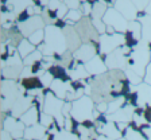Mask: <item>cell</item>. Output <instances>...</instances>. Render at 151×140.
Returning a JSON list of instances; mask_svg holds the SVG:
<instances>
[{"label":"cell","mask_w":151,"mask_h":140,"mask_svg":"<svg viewBox=\"0 0 151 140\" xmlns=\"http://www.w3.org/2000/svg\"><path fill=\"white\" fill-rule=\"evenodd\" d=\"M124 73H126L127 81H128L129 85H132V86H138V85H140L142 81H143V77H140V75L136 72H134L131 67H127L126 70H124Z\"/></svg>","instance_id":"cell-23"},{"label":"cell","mask_w":151,"mask_h":140,"mask_svg":"<svg viewBox=\"0 0 151 140\" xmlns=\"http://www.w3.org/2000/svg\"><path fill=\"white\" fill-rule=\"evenodd\" d=\"M132 3L135 4L138 11H146L148 3H150V0H132Z\"/></svg>","instance_id":"cell-31"},{"label":"cell","mask_w":151,"mask_h":140,"mask_svg":"<svg viewBox=\"0 0 151 140\" xmlns=\"http://www.w3.org/2000/svg\"><path fill=\"white\" fill-rule=\"evenodd\" d=\"M85 67H86V70H88V73L91 75H101L108 72L105 61L103 59L101 55H96L91 61H88V62L85 63Z\"/></svg>","instance_id":"cell-13"},{"label":"cell","mask_w":151,"mask_h":140,"mask_svg":"<svg viewBox=\"0 0 151 140\" xmlns=\"http://www.w3.org/2000/svg\"><path fill=\"white\" fill-rule=\"evenodd\" d=\"M76 30L78 32L80 38H81L82 43H88V42H92V43H99V39H100V34L96 31V28L92 24V19L88 18V16H84V18L80 20V22L76 23Z\"/></svg>","instance_id":"cell-5"},{"label":"cell","mask_w":151,"mask_h":140,"mask_svg":"<svg viewBox=\"0 0 151 140\" xmlns=\"http://www.w3.org/2000/svg\"><path fill=\"white\" fill-rule=\"evenodd\" d=\"M74 58L78 61V62L86 63L88 61H91L92 58H94L96 55H99V49L96 43H92V42H88V43H82L80 46L78 50H76L74 53Z\"/></svg>","instance_id":"cell-10"},{"label":"cell","mask_w":151,"mask_h":140,"mask_svg":"<svg viewBox=\"0 0 151 140\" xmlns=\"http://www.w3.org/2000/svg\"><path fill=\"white\" fill-rule=\"evenodd\" d=\"M108 9V3L104 0H99L93 3V9H92V19H103L105 12Z\"/></svg>","instance_id":"cell-19"},{"label":"cell","mask_w":151,"mask_h":140,"mask_svg":"<svg viewBox=\"0 0 151 140\" xmlns=\"http://www.w3.org/2000/svg\"><path fill=\"white\" fill-rule=\"evenodd\" d=\"M103 20L107 26H112V27L116 30V32H120V34H126L127 32L128 20H127L115 7H108Z\"/></svg>","instance_id":"cell-6"},{"label":"cell","mask_w":151,"mask_h":140,"mask_svg":"<svg viewBox=\"0 0 151 140\" xmlns=\"http://www.w3.org/2000/svg\"><path fill=\"white\" fill-rule=\"evenodd\" d=\"M123 137H124L126 140H147L145 135L142 134L139 129L134 128L131 124L128 125V128L126 129V132L123 134Z\"/></svg>","instance_id":"cell-21"},{"label":"cell","mask_w":151,"mask_h":140,"mask_svg":"<svg viewBox=\"0 0 151 140\" xmlns=\"http://www.w3.org/2000/svg\"><path fill=\"white\" fill-rule=\"evenodd\" d=\"M116 140H126L124 137H120V139H116Z\"/></svg>","instance_id":"cell-38"},{"label":"cell","mask_w":151,"mask_h":140,"mask_svg":"<svg viewBox=\"0 0 151 140\" xmlns=\"http://www.w3.org/2000/svg\"><path fill=\"white\" fill-rule=\"evenodd\" d=\"M16 26H18V28L20 30V32L23 34L24 38H28L32 32L46 27L42 15H34V16H31V18H28L27 20H24V22L16 23Z\"/></svg>","instance_id":"cell-8"},{"label":"cell","mask_w":151,"mask_h":140,"mask_svg":"<svg viewBox=\"0 0 151 140\" xmlns=\"http://www.w3.org/2000/svg\"><path fill=\"white\" fill-rule=\"evenodd\" d=\"M150 57H151V53H150Z\"/></svg>","instance_id":"cell-39"},{"label":"cell","mask_w":151,"mask_h":140,"mask_svg":"<svg viewBox=\"0 0 151 140\" xmlns=\"http://www.w3.org/2000/svg\"><path fill=\"white\" fill-rule=\"evenodd\" d=\"M143 115H145L146 120L148 121V124H151V106H146L143 109Z\"/></svg>","instance_id":"cell-35"},{"label":"cell","mask_w":151,"mask_h":140,"mask_svg":"<svg viewBox=\"0 0 151 140\" xmlns=\"http://www.w3.org/2000/svg\"><path fill=\"white\" fill-rule=\"evenodd\" d=\"M61 3H62L61 0H50V3H49V7H47V8L51 9V11H57V9L60 8Z\"/></svg>","instance_id":"cell-34"},{"label":"cell","mask_w":151,"mask_h":140,"mask_svg":"<svg viewBox=\"0 0 151 140\" xmlns=\"http://www.w3.org/2000/svg\"><path fill=\"white\" fill-rule=\"evenodd\" d=\"M96 129H97V132L100 135H104V136H107L111 140H116V139L123 137V134L119 131V128L116 127V123H113V121H107L104 125H101V127H96Z\"/></svg>","instance_id":"cell-14"},{"label":"cell","mask_w":151,"mask_h":140,"mask_svg":"<svg viewBox=\"0 0 151 140\" xmlns=\"http://www.w3.org/2000/svg\"><path fill=\"white\" fill-rule=\"evenodd\" d=\"M104 61H105L108 70H126L128 67V57L124 55L122 47L105 55Z\"/></svg>","instance_id":"cell-7"},{"label":"cell","mask_w":151,"mask_h":140,"mask_svg":"<svg viewBox=\"0 0 151 140\" xmlns=\"http://www.w3.org/2000/svg\"><path fill=\"white\" fill-rule=\"evenodd\" d=\"M27 39L38 49V46H41V45L45 42V28H42V30H38V31L32 32V34L30 35Z\"/></svg>","instance_id":"cell-25"},{"label":"cell","mask_w":151,"mask_h":140,"mask_svg":"<svg viewBox=\"0 0 151 140\" xmlns=\"http://www.w3.org/2000/svg\"><path fill=\"white\" fill-rule=\"evenodd\" d=\"M150 125H151V124H150Z\"/></svg>","instance_id":"cell-40"},{"label":"cell","mask_w":151,"mask_h":140,"mask_svg":"<svg viewBox=\"0 0 151 140\" xmlns=\"http://www.w3.org/2000/svg\"><path fill=\"white\" fill-rule=\"evenodd\" d=\"M24 66H4L1 67V74H3V80H18L20 78L22 70Z\"/></svg>","instance_id":"cell-18"},{"label":"cell","mask_w":151,"mask_h":140,"mask_svg":"<svg viewBox=\"0 0 151 140\" xmlns=\"http://www.w3.org/2000/svg\"><path fill=\"white\" fill-rule=\"evenodd\" d=\"M46 135H47V128H45L42 124L38 123V124L31 125V127H26L24 136L23 137H26L28 140H41Z\"/></svg>","instance_id":"cell-16"},{"label":"cell","mask_w":151,"mask_h":140,"mask_svg":"<svg viewBox=\"0 0 151 140\" xmlns=\"http://www.w3.org/2000/svg\"><path fill=\"white\" fill-rule=\"evenodd\" d=\"M62 30H63V34H65L66 42H68V50L74 53L76 50H78L80 46L82 45V41H81V38H80L78 32H77L74 26H68V24Z\"/></svg>","instance_id":"cell-12"},{"label":"cell","mask_w":151,"mask_h":140,"mask_svg":"<svg viewBox=\"0 0 151 140\" xmlns=\"http://www.w3.org/2000/svg\"><path fill=\"white\" fill-rule=\"evenodd\" d=\"M1 140H15V139H14V137L11 136L7 131H4L3 129V131H1Z\"/></svg>","instance_id":"cell-36"},{"label":"cell","mask_w":151,"mask_h":140,"mask_svg":"<svg viewBox=\"0 0 151 140\" xmlns=\"http://www.w3.org/2000/svg\"><path fill=\"white\" fill-rule=\"evenodd\" d=\"M54 121H55V118H54L51 115H49V113H45V112H41L39 124H42L45 128H49L51 124H54Z\"/></svg>","instance_id":"cell-29"},{"label":"cell","mask_w":151,"mask_h":140,"mask_svg":"<svg viewBox=\"0 0 151 140\" xmlns=\"http://www.w3.org/2000/svg\"><path fill=\"white\" fill-rule=\"evenodd\" d=\"M39 81H41V84H42V86L43 88H50L51 82L54 81V75L51 74L49 70H46L43 74L39 75Z\"/></svg>","instance_id":"cell-27"},{"label":"cell","mask_w":151,"mask_h":140,"mask_svg":"<svg viewBox=\"0 0 151 140\" xmlns=\"http://www.w3.org/2000/svg\"><path fill=\"white\" fill-rule=\"evenodd\" d=\"M69 77L72 81H81V80H88L91 74L85 67V63L76 61L74 65L69 69Z\"/></svg>","instance_id":"cell-15"},{"label":"cell","mask_w":151,"mask_h":140,"mask_svg":"<svg viewBox=\"0 0 151 140\" xmlns=\"http://www.w3.org/2000/svg\"><path fill=\"white\" fill-rule=\"evenodd\" d=\"M92 24H93V27L96 28V31H97L100 35L107 32V24L104 23L103 19H92Z\"/></svg>","instance_id":"cell-28"},{"label":"cell","mask_w":151,"mask_h":140,"mask_svg":"<svg viewBox=\"0 0 151 140\" xmlns=\"http://www.w3.org/2000/svg\"><path fill=\"white\" fill-rule=\"evenodd\" d=\"M41 109L38 108L37 105H32L31 108L28 109L24 115H22L20 120L23 121V124L26 127H31V125H35L39 123V118H41Z\"/></svg>","instance_id":"cell-17"},{"label":"cell","mask_w":151,"mask_h":140,"mask_svg":"<svg viewBox=\"0 0 151 140\" xmlns=\"http://www.w3.org/2000/svg\"><path fill=\"white\" fill-rule=\"evenodd\" d=\"M3 129L7 131L14 139H20L24 136L26 125L23 124V121L20 118H16L14 116H8L7 118L3 120Z\"/></svg>","instance_id":"cell-9"},{"label":"cell","mask_w":151,"mask_h":140,"mask_svg":"<svg viewBox=\"0 0 151 140\" xmlns=\"http://www.w3.org/2000/svg\"><path fill=\"white\" fill-rule=\"evenodd\" d=\"M115 8H116L128 22L135 20L139 15L138 8L135 7V4L132 3V0H116V1H115Z\"/></svg>","instance_id":"cell-11"},{"label":"cell","mask_w":151,"mask_h":140,"mask_svg":"<svg viewBox=\"0 0 151 140\" xmlns=\"http://www.w3.org/2000/svg\"><path fill=\"white\" fill-rule=\"evenodd\" d=\"M94 101L91 96H84L72 103L70 116L77 123H84L86 120H94Z\"/></svg>","instance_id":"cell-3"},{"label":"cell","mask_w":151,"mask_h":140,"mask_svg":"<svg viewBox=\"0 0 151 140\" xmlns=\"http://www.w3.org/2000/svg\"><path fill=\"white\" fill-rule=\"evenodd\" d=\"M97 140H111V139H108V137H107V136H104V135H100Z\"/></svg>","instance_id":"cell-37"},{"label":"cell","mask_w":151,"mask_h":140,"mask_svg":"<svg viewBox=\"0 0 151 140\" xmlns=\"http://www.w3.org/2000/svg\"><path fill=\"white\" fill-rule=\"evenodd\" d=\"M18 49V53H19V55L22 57L23 59L26 58V57H28L31 53H34L35 50H37V47L34 46V45L31 43V42L28 41L27 38H24L20 43H19V46L16 47Z\"/></svg>","instance_id":"cell-20"},{"label":"cell","mask_w":151,"mask_h":140,"mask_svg":"<svg viewBox=\"0 0 151 140\" xmlns=\"http://www.w3.org/2000/svg\"><path fill=\"white\" fill-rule=\"evenodd\" d=\"M20 84H22V86L26 90L43 88L41 84V81H39V77H37V75H32V77H28V78H23V80H20Z\"/></svg>","instance_id":"cell-22"},{"label":"cell","mask_w":151,"mask_h":140,"mask_svg":"<svg viewBox=\"0 0 151 140\" xmlns=\"http://www.w3.org/2000/svg\"><path fill=\"white\" fill-rule=\"evenodd\" d=\"M69 11H70L69 7L66 6L65 3H61L60 8L55 11V12H57V18L60 19V20H63V19L66 18V15H68V12H69Z\"/></svg>","instance_id":"cell-30"},{"label":"cell","mask_w":151,"mask_h":140,"mask_svg":"<svg viewBox=\"0 0 151 140\" xmlns=\"http://www.w3.org/2000/svg\"><path fill=\"white\" fill-rule=\"evenodd\" d=\"M143 81H145L146 84L151 85V62L148 63L147 69H146V73H145V77H143Z\"/></svg>","instance_id":"cell-32"},{"label":"cell","mask_w":151,"mask_h":140,"mask_svg":"<svg viewBox=\"0 0 151 140\" xmlns=\"http://www.w3.org/2000/svg\"><path fill=\"white\" fill-rule=\"evenodd\" d=\"M151 49L150 45L142 41L136 47H134L132 53L128 57V67H131L134 72H136L140 77H145L146 69L148 63L151 62Z\"/></svg>","instance_id":"cell-1"},{"label":"cell","mask_w":151,"mask_h":140,"mask_svg":"<svg viewBox=\"0 0 151 140\" xmlns=\"http://www.w3.org/2000/svg\"><path fill=\"white\" fill-rule=\"evenodd\" d=\"M126 45V35L116 32V34H103L100 35L97 43V49H99V55L105 57L108 54L113 53L115 50H117L119 47Z\"/></svg>","instance_id":"cell-4"},{"label":"cell","mask_w":151,"mask_h":140,"mask_svg":"<svg viewBox=\"0 0 151 140\" xmlns=\"http://www.w3.org/2000/svg\"><path fill=\"white\" fill-rule=\"evenodd\" d=\"M45 45L50 47L54 54H63L68 51V42H66L63 30L57 24L46 26L45 27Z\"/></svg>","instance_id":"cell-2"},{"label":"cell","mask_w":151,"mask_h":140,"mask_svg":"<svg viewBox=\"0 0 151 140\" xmlns=\"http://www.w3.org/2000/svg\"><path fill=\"white\" fill-rule=\"evenodd\" d=\"M42 59H43V55H42V53L37 49L34 53H31L28 57H26V58L23 59V63H24V66H32V65H35V63L41 62Z\"/></svg>","instance_id":"cell-24"},{"label":"cell","mask_w":151,"mask_h":140,"mask_svg":"<svg viewBox=\"0 0 151 140\" xmlns=\"http://www.w3.org/2000/svg\"><path fill=\"white\" fill-rule=\"evenodd\" d=\"M54 140H80L78 136L76 134L70 131H66V129H61L58 134L54 136Z\"/></svg>","instance_id":"cell-26"},{"label":"cell","mask_w":151,"mask_h":140,"mask_svg":"<svg viewBox=\"0 0 151 140\" xmlns=\"http://www.w3.org/2000/svg\"><path fill=\"white\" fill-rule=\"evenodd\" d=\"M96 109H97L100 113H107L108 112V103H107V101L99 103L97 105H96Z\"/></svg>","instance_id":"cell-33"}]
</instances>
